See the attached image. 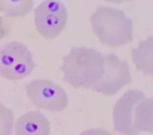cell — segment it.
<instances>
[{
  "label": "cell",
  "mask_w": 153,
  "mask_h": 135,
  "mask_svg": "<svg viewBox=\"0 0 153 135\" xmlns=\"http://www.w3.org/2000/svg\"><path fill=\"white\" fill-rule=\"evenodd\" d=\"M134 126L139 131L153 133V98L143 99L135 107Z\"/></svg>",
  "instance_id": "30bf717a"
},
{
  "label": "cell",
  "mask_w": 153,
  "mask_h": 135,
  "mask_svg": "<svg viewBox=\"0 0 153 135\" xmlns=\"http://www.w3.org/2000/svg\"><path fill=\"white\" fill-rule=\"evenodd\" d=\"M35 24L37 32L53 40L64 30L68 19V12L64 4L57 0H45L35 9Z\"/></svg>",
  "instance_id": "5b68a950"
},
{
  "label": "cell",
  "mask_w": 153,
  "mask_h": 135,
  "mask_svg": "<svg viewBox=\"0 0 153 135\" xmlns=\"http://www.w3.org/2000/svg\"><path fill=\"white\" fill-rule=\"evenodd\" d=\"M16 135H50V123L39 111H30L19 118L14 127Z\"/></svg>",
  "instance_id": "ba28073f"
},
{
  "label": "cell",
  "mask_w": 153,
  "mask_h": 135,
  "mask_svg": "<svg viewBox=\"0 0 153 135\" xmlns=\"http://www.w3.org/2000/svg\"><path fill=\"white\" fill-rule=\"evenodd\" d=\"M35 68L33 55L28 47L12 41L0 49V76L10 81L25 78Z\"/></svg>",
  "instance_id": "3957f363"
},
{
  "label": "cell",
  "mask_w": 153,
  "mask_h": 135,
  "mask_svg": "<svg viewBox=\"0 0 153 135\" xmlns=\"http://www.w3.org/2000/svg\"><path fill=\"white\" fill-rule=\"evenodd\" d=\"M61 71L75 88H91L103 74V57L93 48L75 47L64 57Z\"/></svg>",
  "instance_id": "6da1fadb"
},
{
  "label": "cell",
  "mask_w": 153,
  "mask_h": 135,
  "mask_svg": "<svg viewBox=\"0 0 153 135\" xmlns=\"http://www.w3.org/2000/svg\"><path fill=\"white\" fill-rule=\"evenodd\" d=\"M7 34V27H6V23L2 16H0V43H1L2 40L5 37Z\"/></svg>",
  "instance_id": "5bb4252c"
},
{
  "label": "cell",
  "mask_w": 153,
  "mask_h": 135,
  "mask_svg": "<svg viewBox=\"0 0 153 135\" xmlns=\"http://www.w3.org/2000/svg\"><path fill=\"white\" fill-rule=\"evenodd\" d=\"M104 1H107V2H112V3H117V4H120V3H123L124 1H131V0H104Z\"/></svg>",
  "instance_id": "9a60e30c"
},
{
  "label": "cell",
  "mask_w": 153,
  "mask_h": 135,
  "mask_svg": "<svg viewBox=\"0 0 153 135\" xmlns=\"http://www.w3.org/2000/svg\"><path fill=\"white\" fill-rule=\"evenodd\" d=\"M130 69L126 61L121 60L115 54L103 57V74L91 89L107 96L115 95L131 83Z\"/></svg>",
  "instance_id": "8992f818"
},
{
  "label": "cell",
  "mask_w": 153,
  "mask_h": 135,
  "mask_svg": "<svg viewBox=\"0 0 153 135\" xmlns=\"http://www.w3.org/2000/svg\"><path fill=\"white\" fill-rule=\"evenodd\" d=\"M79 135H113V134L106 131H103V129L93 128V129H88V131H83Z\"/></svg>",
  "instance_id": "4fadbf2b"
},
{
  "label": "cell",
  "mask_w": 153,
  "mask_h": 135,
  "mask_svg": "<svg viewBox=\"0 0 153 135\" xmlns=\"http://www.w3.org/2000/svg\"><path fill=\"white\" fill-rule=\"evenodd\" d=\"M33 0H0V12L7 17H23L33 11Z\"/></svg>",
  "instance_id": "8fae6325"
},
{
  "label": "cell",
  "mask_w": 153,
  "mask_h": 135,
  "mask_svg": "<svg viewBox=\"0 0 153 135\" xmlns=\"http://www.w3.org/2000/svg\"><path fill=\"white\" fill-rule=\"evenodd\" d=\"M145 99V94L136 89L127 90L115 104L113 110L114 128L123 135H138L140 131L134 126L136 104Z\"/></svg>",
  "instance_id": "52a82bcc"
},
{
  "label": "cell",
  "mask_w": 153,
  "mask_h": 135,
  "mask_svg": "<svg viewBox=\"0 0 153 135\" xmlns=\"http://www.w3.org/2000/svg\"><path fill=\"white\" fill-rule=\"evenodd\" d=\"M131 54L137 69L145 75L153 76V37L141 41Z\"/></svg>",
  "instance_id": "9c48e42d"
},
{
  "label": "cell",
  "mask_w": 153,
  "mask_h": 135,
  "mask_svg": "<svg viewBox=\"0 0 153 135\" xmlns=\"http://www.w3.org/2000/svg\"><path fill=\"white\" fill-rule=\"evenodd\" d=\"M13 128V112L0 102V135H12Z\"/></svg>",
  "instance_id": "7c38bea8"
},
{
  "label": "cell",
  "mask_w": 153,
  "mask_h": 135,
  "mask_svg": "<svg viewBox=\"0 0 153 135\" xmlns=\"http://www.w3.org/2000/svg\"><path fill=\"white\" fill-rule=\"evenodd\" d=\"M92 30L102 44L119 47L133 40L132 20L123 11L100 7L90 17Z\"/></svg>",
  "instance_id": "7a4b0ae2"
},
{
  "label": "cell",
  "mask_w": 153,
  "mask_h": 135,
  "mask_svg": "<svg viewBox=\"0 0 153 135\" xmlns=\"http://www.w3.org/2000/svg\"><path fill=\"white\" fill-rule=\"evenodd\" d=\"M26 92L36 107L47 111L60 112L68 105L64 89L49 80H33L26 85Z\"/></svg>",
  "instance_id": "277c9868"
}]
</instances>
